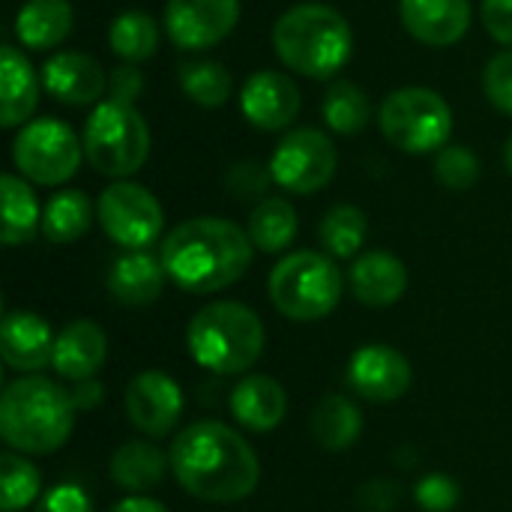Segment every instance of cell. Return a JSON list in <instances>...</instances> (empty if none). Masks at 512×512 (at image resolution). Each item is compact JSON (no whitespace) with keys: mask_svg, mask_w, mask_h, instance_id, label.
I'll list each match as a JSON object with an SVG mask.
<instances>
[{"mask_svg":"<svg viewBox=\"0 0 512 512\" xmlns=\"http://www.w3.org/2000/svg\"><path fill=\"white\" fill-rule=\"evenodd\" d=\"M171 471L198 501L237 504L258 489L261 462L255 450L225 423L201 420L171 444Z\"/></svg>","mask_w":512,"mask_h":512,"instance_id":"1","label":"cell"},{"mask_svg":"<svg viewBox=\"0 0 512 512\" xmlns=\"http://www.w3.org/2000/svg\"><path fill=\"white\" fill-rule=\"evenodd\" d=\"M255 246L249 234L216 216L180 222L162 240V267L168 279L192 294H216L231 288L249 270Z\"/></svg>","mask_w":512,"mask_h":512,"instance_id":"2","label":"cell"},{"mask_svg":"<svg viewBox=\"0 0 512 512\" xmlns=\"http://www.w3.org/2000/svg\"><path fill=\"white\" fill-rule=\"evenodd\" d=\"M72 426L75 402L48 378H18L0 399V435L21 456H48L60 450L72 435Z\"/></svg>","mask_w":512,"mask_h":512,"instance_id":"3","label":"cell"},{"mask_svg":"<svg viewBox=\"0 0 512 512\" xmlns=\"http://www.w3.org/2000/svg\"><path fill=\"white\" fill-rule=\"evenodd\" d=\"M279 60L306 78H333L354 51V33L342 12L327 3H297L273 24Z\"/></svg>","mask_w":512,"mask_h":512,"instance_id":"4","label":"cell"},{"mask_svg":"<svg viewBox=\"0 0 512 512\" xmlns=\"http://www.w3.org/2000/svg\"><path fill=\"white\" fill-rule=\"evenodd\" d=\"M186 345L198 366L219 375H240L261 360L267 333L249 306L219 300L195 312L186 330Z\"/></svg>","mask_w":512,"mask_h":512,"instance_id":"5","label":"cell"},{"mask_svg":"<svg viewBox=\"0 0 512 512\" xmlns=\"http://www.w3.org/2000/svg\"><path fill=\"white\" fill-rule=\"evenodd\" d=\"M84 156L105 177H132L150 156V129L135 105L96 102L84 123Z\"/></svg>","mask_w":512,"mask_h":512,"instance_id":"6","label":"cell"},{"mask_svg":"<svg viewBox=\"0 0 512 512\" xmlns=\"http://www.w3.org/2000/svg\"><path fill=\"white\" fill-rule=\"evenodd\" d=\"M342 297V273L330 255L294 252L270 273V300L291 321H321Z\"/></svg>","mask_w":512,"mask_h":512,"instance_id":"7","label":"cell"},{"mask_svg":"<svg viewBox=\"0 0 512 512\" xmlns=\"http://www.w3.org/2000/svg\"><path fill=\"white\" fill-rule=\"evenodd\" d=\"M384 138L405 153L444 150L453 135V111L447 99L429 87H399L378 111Z\"/></svg>","mask_w":512,"mask_h":512,"instance_id":"8","label":"cell"},{"mask_svg":"<svg viewBox=\"0 0 512 512\" xmlns=\"http://www.w3.org/2000/svg\"><path fill=\"white\" fill-rule=\"evenodd\" d=\"M84 156V141L75 129L54 117L30 120L12 141V162L24 180L36 186H63L75 177Z\"/></svg>","mask_w":512,"mask_h":512,"instance_id":"9","label":"cell"},{"mask_svg":"<svg viewBox=\"0 0 512 512\" xmlns=\"http://www.w3.org/2000/svg\"><path fill=\"white\" fill-rule=\"evenodd\" d=\"M336 165L339 153L330 135L321 129H294L276 144L267 168L276 186L294 195H312L336 177Z\"/></svg>","mask_w":512,"mask_h":512,"instance_id":"10","label":"cell"},{"mask_svg":"<svg viewBox=\"0 0 512 512\" xmlns=\"http://www.w3.org/2000/svg\"><path fill=\"white\" fill-rule=\"evenodd\" d=\"M96 216L102 231L123 249H147L165 228V213L156 195L138 183L117 180L111 183L99 201Z\"/></svg>","mask_w":512,"mask_h":512,"instance_id":"11","label":"cell"},{"mask_svg":"<svg viewBox=\"0 0 512 512\" xmlns=\"http://www.w3.org/2000/svg\"><path fill=\"white\" fill-rule=\"evenodd\" d=\"M240 21V0H168L165 30L177 48L204 51L222 42Z\"/></svg>","mask_w":512,"mask_h":512,"instance_id":"12","label":"cell"},{"mask_svg":"<svg viewBox=\"0 0 512 512\" xmlns=\"http://www.w3.org/2000/svg\"><path fill=\"white\" fill-rule=\"evenodd\" d=\"M303 96L291 75L279 69H258L246 78L240 90V111L243 117L264 132L288 129L300 114Z\"/></svg>","mask_w":512,"mask_h":512,"instance_id":"13","label":"cell"},{"mask_svg":"<svg viewBox=\"0 0 512 512\" xmlns=\"http://www.w3.org/2000/svg\"><path fill=\"white\" fill-rule=\"evenodd\" d=\"M183 414V393L174 378L165 372H141L126 387V417L129 423L150 435L162 438L168 435Z\"/></svg>","mask_w":512,"mask_h":512,"instance_id":"14","label":"cell"},{"mask_svg":"<svg viewBox=\"0 0 512 512\" xmlns=\"http://www.w3.org/2000/svg\"><path fill=\"white\" fill-rule=\"evenodd\" d=\"M411 363L387 345H366L348 363V384L369 402H396L411 387Z\"/></svg>","mask_w":512,"mask_h":512,"instance_id":"15","label":"cell"},{"mask_svg":"<svg viewBox=\"0 0 512 512\" xmlns=\"http://www.w3.org/2000/svg\"><path fill=\"white\" fill-rule=\"evenodd\" d=\"M42 87L66 105H93L108 90L99 60L84 51H57L42 66Z\"/></svg>","mask_w":512,"mask_h":512,"instance_id":"16","label":"cell"},{"mask_svg":"<svg viewBox=\"0 0 512 512\" xmlns=\"http://www.w3.org/2000/svg\"><path fill=\"white\" fill-rule=\"evenodd\" d=\"M405 30L432 48L456 45L471 27V0H399Z\"/></svg>","mask_w":512,"mask_h":512,"instance_id":"17","label":"cell"},{"mask_svg":"<svg viewBox=\"0 0 512 512\" xmlns=\"http://www.w3.org/2000/svg\"><path fill=\"white\" fill-rule=\"evenodd\" d=\"M54 333L33 312H6L0 324V357L15 372H39L54 357Z\"/></svg>","mask_w":512,"mask_h":512,"instance_id":"18","label":"cell"},{"mask_svg":"<svg viewBox=\"0 0 512 512\" xmlns=\"http://www.w3.org/2000/svg\"><path fill=\"white\" fill-rule=\"evenodd\" d=\"M108 357V339L105 330L87 318L72 321L60 330L57 342H54V357L51 366L60 378L66 381H90L96 378V372L102 369Z\"/></svg>","mask_w":512,"mask_h":512,"instance_id":"19","label":"cell"},{"mask_svg":"<svg viewBox=\"0 0 512 512\" xmlns=\"http://www.w3.org/2000/svg\"><path fill=\"white\" fill-rule=\"evenodd\" d=\"M42 75L30 66L24 51L15 45L0 48V126L15 129L30 123L36 105H39Z\"/></svg>","mask_w":512,"mask_h":512,"instance_id":"20","label":"cell"},{"mask_svg":"<svg viewBox=\"0 0 512 512\" xmlns=\"http://www.w3.org/2000/svg\"><path fill=\"white\" fill-rule=\"evenodd\" d=\"M408 288V270L393 252H366L351 267V291L360 303L384 309L402 300Z\"/></svg>","mask_w":512,"mask_h":512,"instance_id":"21","label":"cell"},{"mask_svg":"<svg viewBox=\"0 0 512 512\" xmlns=\"http://www.w3.org/2000/svg\"><path fill=\"white\" fill-rule=\"evenodd\" d=\"M165 279H168V273L162 267V258H153L150 252L135 249V252L120 255L111 264L108 291L123 306H150L159 300Z\"/></svg>","mask_w":512,"mask_h":512,"instance_id":"22","label":"cell"},{"mask_svg":"<svg viewBox=\"0 0 512 512\" xmlns=\"http://www.w3.org/2000/svg\"><path fill=\"white\" fill-rule=\"evenodd\" d=\"M231 411L252 432L276 429L288 414V393L270 375H246L231 393Z\"/></svg>","mask_w":512,"mask_h":512,"instance_id":"23","label":"cell"},{"mask_svg":"<svg viewBox=\"0 0 512 512\" xmlns=\"http://www.w3.org/2000/svg\"><path fill=\"white\" fill-rule=\"evenodd\" d=\"M75 27L69 0H27L15 15V36L30 51H48L66 42Z\"/></svg>","mask_w":512,"mask_h":512,"instance_id":"24","label":"cell"},{"mask_svg":"<svg viewBox=\"0 0 512 512\" xmlns=\"http://www.w3.org/2000/svg\"><path fill=\"white\" fill-rule=\"evenodd\" d=\"M171 459L150 441H126L123 447L114 450L111 456V480L138 495V492H147V489H156L168 471Z\"/></svg>","mask_w":512,"mask_h":512,"instance_id":"25","label":"cell"},{"mask_svg":"<svg viewBox=\"0 0 512 512\" xmlns=\"http://www.w3.org/2000/svg\"><path fill=\"white\" fill-rule=\"evenodd\" d=\"M0 192H3V228L0 240L6 246H21L33 240L36 231H42V210L39 201L24 177L3 174L0 177Z\"/></svg>","mask_w":512,"mask_h":512,"instance_id":"26","label":"cell"},{"mask_svg":"<svg viewBox=\"0 0 512 512\" xmlns=\"http://www.w3.org/2000/svg\"><path fill=\"white\" fill-rule=\"evenodd\" d=\"M363 432V417L360 408L348 396H324L312 414V435L318 447L330 453H342L357 444Z\"/></svg>","mask_w":512,"mask_h":512,"instance_id":"27","label":"cell"},{"mask_svg":"<svg viewBox=\"0 0 512 512\" xmlns=\"http://www.w3.org/2000/svg\"><path fill=\"white\" fill-rule=\"evenodd\" d=\"M93 201L78 189H63L42 210V234L51 243H75L93 225Z\"/></svg>","mask_w":512,"mask_h":512,"instance_id":"28","label":"cell"},{"mask_svg":"<svg viewBox=\"0 0 512 512\" xmlns=\"http://www.w3.org/2000/svg\"><path fill=\"white\" fill-rule=\"evenodd\" d=\"M297 210L285 198H264L249 216V240L261 252H282L297 237Z\"/></svg>","mask_w":512,"mask_h":512,"instance_id":"29","label":"cell"},{"mask_svg":"<svg viewBox=\"0 0 512 512\" xmlns=\"http://www.w3.org/2000/svg\"><path fill=\"white\" fill-rule=\"evenodd\" d=\"M108 45H111V51L120 60L141 63V60L156 54V48H159V27H156V21L147 12H138V9L120 12L111 21Z\"/></svg>","mask_w":512,"mask_h":512,"instance_id":"30","label":"cell"},{"mask_svg":"<svg viewBox=\"0 0 512 512\" xmlns=\"http://www.w3.org/2000/svg\"><path fill=\"white\" fill-rule=\"evenodd\" d=\"M321 111H324V123L339 135H357L360 129H366L372 117V105L354 81L330 84V90L324 93Z\"/></svg>","mask_w":512,"mask_h":512,"instance_id":"31","label":"cell"},{"mask_svg":"<svg viewBox=\"0 0 512 512\" xmlns=\"http://www.w3.org/2000/svg\"><path fill=\"white\" fill-rule=\"evenodd\" d=\"M180 90L186 93V99H192L201 108H216L225 105L234 81L231 72L216 63V60H192L180 66Z\"/></svg>","mask_w":512,"mask_h":512,"instance_id":"32","label":"cell"},{"mask_svg":"<svg viewBox=\"0 0 512 512\" xmlns=\"http://www.w3.org/2000/svg\"><path fill=\"white\" fill-rule=\"evenodd\" d=\"M321 246L333 258H354L366 240V216L354 204H336L327 210L318 228Z\"/></svg>","mask_w":512,"mask_h":512,"instance_id":"33","label":"cell"},{"mask_svg":"<svg viewBox=\"0 0 512 512\" xmlns=\"http://www.w3.org/2000/svg\"><path fill=\"white\" fill-rule=\"evenodd\" d=\"M42 492V474L18 453L0 456V504L3 512H18L30 507Z\"/></svg>","mask_w":512,"mask_h":512,"instance_id":"34","label":"cell"},{"mask_svg":"<svg viewBox=\"0 0 512 512\" xmlns=\"http://www.w3.org/2000/svg\"><path fill=\"white\" fill-rule=\"evenodd\" d=\"M435 177L450 192H468L480 180V159L462 144H447L444 150H438Z\"/></svg>","mask_w":512,"mask_h":512,"instance_id":"35","label":"cell"},{"mask_svg":"<svg viewBox=\"0 0 512 512\" xmlns=\"http://www.w3.org/2000/svg\"><path fill=\"white\" fill-rule=\"evenodd\" d=\"M483 90L489 102L512 117V48L495 54L483 72Z\"/></svg>","mask_w":512,"mask_h":512,"instance_id":"36","label":"cell"},{"mask_svg":"<svg viewBox=\"0 0 512 512\" xmlns=\"http://www.w3.org/2000/svg\"><path fill=\"white\" fill-rule=\"evenodd\" d=\"M414 498L426 512H450L459 504V486L447 474H429L420 480Z\"/></svg>","mask_w":512,"mask_h":512,"instance_id":"37","label":"cell"},{"mask_svg":"<svg viewBox=\"0 0 512 512\" xmlns=\"http://www.w3.org/2000/svg\"><path fill=\"white\" fill-rule=\"evenodd\" d=\"M273 180L270 168H264L261 162H237L231 171H228V189L231 195L237 198H252V195H261L267 189V183Z\"/></svg>","mask_w":512,"mask_h":512,"instance_id":"38","label":"cell"},{"mask_svg":"<svg viewBox=\"0 0 512 512\" xmlns=\"http://www.w3.org/2000/svg\"><path fill=\"white\" fill-rule=\"evenodd\" d=\"M33 512H93V504H90V498H87L84 489L69 486V483H60V486L48 489L39 498V504H36Z\"/></svg>","mask_w":512,"mask_h":512,"instance_id":"39","label":"cell"},{"mask_svg":"<svg viewBox=\"0 0 512 512\" xmlns=\"http://www.w3.org/2000/svg\"><path fill=\"white\" fill-rule=\"evenodd\" d=\"M141 90H144V75L135 63H123L108 75V99H114V102L135 105Z\"/></svg>","mask_w":512,"mask_h":512,"instance_id":"40","label":"cell"},{"mask_svg":"<svg viewBox=\"0 0 512 512\" xmlns=\"http://www.w3.org/2000/svg\"><path fill=\"white\" fill-rule=\"evenodd\" d=\"M483 27L501 45H512V0H483Z\"/></svg>","mask_w":512,"mask_h":512,"instance_id":"41","label":"cell"},{"mask_svg":"<svg viewBox=\"0 0 512 512\" xmlns=\"http://www.w3.org/2000/svg\"><path fill=\"white\" fill-rule=\"evenodd\" d=\"M72 402H75V408H84V411L96 408V405L102 402V387H99V381H96V378L78 381V390L72 393Z\"/></svg>","mask_w":512,"mask_h":512,"instance_id":"42","label":"cell"},{"mask_svg":"<svg viewBox=\"0 0 512 512\" xmlns=\"http://www.w3.org/2000/svg\"><path fill=\"white\" fill-rule=\"evenodd\" d=\"M111 512H168V507L156 498H147V495H129L120 504H114Z\"/></svg>","mask_w":512,"mask_h":512,"instance_id":"43","label":"cell"},{"mask_svg":"<svg viewBox=\"0 0 512 512\" xmlns=\"http://www.w3.org/2000/svg\"><path fill=\"white\" fill-rule=\"evenodd\" d=\"M504 165H507V171L512 174V135L510 141H507V147H504Z\"/></svg>","mask_w":512,"mask_h":512,"instance_id":"44","label":"cell"}]
</instances>
